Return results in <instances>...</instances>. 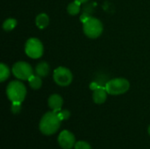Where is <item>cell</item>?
<instances>
[{"label":"cell","mask_w":150,"mask_h":149,"mask_svg":"<svg viewBox=\"0 0 150 149\" xmlns=\"http://www.w3.org/2000/svg\"><path fill=\"white\" fill-rule=\"evenodd\" d=\"M61 121L55 112H48L42 117L40 122V130L43 134L51 135L59 129Z\"/></svg>","instance_id":"cell-1"},{"label":"cell","mask_w":150,"mask_h":149,"mask_svg":"<svg viewBox=\"0 0 150 149\" xmlns=\"http://www.w3.org/2000/svg\"><path fill=\"white\" fill-rule=\"evenodd\" d=\"M6 93L8 98L11 102H20L22 103L26 95L25 86L19 81L11 82L6 89Z\"/></svg>","instance_id":"cell-2"},{"label":"cell","mask_w":150,"mask_h":149,"mask_svg":"<svg viewBox=\"0 0 150 149\" xmlns=\"http://www.w3.org/2000/svg\"><path fill=\"white\" fill-rule=\"evenodd\" d=\"M129 82L125 78H115L108 81L105 84V90L108 94L120 95L129 90Z\"/></svg>","instance_id":"cell-3"},{"label":"cell","mask_w":150,"mask_h":149,"mask_svg":"<svg viewBox=\"0 0 150 149\" xmlns=\"http://www.w3.org/2000/svg\"><path fill=\"white\" fill-rule=\"evenodd\" d=\"M85 35L91 39H96L99 37L103 32V25L101 21L96 18H89L83 25Z\"/></svg>","instance_id":"cell-4"},{"label":"cell","mask_w":150,"mask_h":149,"mask_svg":"<svg viewBox=\"0 0 150 149\" xmlns=\"http://www.w3.org/2000/svg\"><path fill=\"white\" fill-rule=\"evenodd\" d=\"M25 51L29 57L33 59H38L43 54V45L40 40L36 38H31L25 43Z\"/></svg>","instance_id":"cell-5"},{"label":"cell","mask_w":150,"mask_h":149,"mask_svg":"<svg viewBox=\"0 0 150 149\" xmlns=\"http://www.w3.org/2000/svg\"><path fill=\"white\" fill-rule=\"evenodd\" d=\"M12 73L14 76L19 80H28L33 75V68L30 64L25 61H18L12 67Z\"/></svg>","instance_id":"cell-6"},{"label":"cell","mask_w":150,"mask_h":149,"mask_svg":"<svg viewBox=\"0 0 150 149\" xmlns=\"http://www.w3.org/2000/svg\"><path fill=\"white\" fill-rule=\"evenodd\" d=\"M54 80L60 86H68L73 80V76L69 68L59 67L54 71Z\"/></svg>","instance_id":"cell-7"},{"label":"cell","mask_w":150,"mask_h":149,"mask_svg":"<svg viewBox=\"0 0 150 149\" xmlns=\"http://www.w3.org/2000/svg\"><path fill=\"white\" fill-rule=\"evenodd\" d=\"M58 142L59 145L63 149L72 148L73 147H75L76 144L75 136L70 132L64 130L60 133L58 137Z\"/></svg>","instance_id":"cell-8"},{"label":"cell","mask_w":150,"mask_h":149,"mask_svg":"<svg viewBox=\"0 0 150 149\" xmlns=\"http://www.w3.org/2000/svg\"><path fill=\"white\" fill-rule=\"evenodd\" d=\"M63 104V100L61 96L57 94H54L48 98V105L54 112H58L62 109Z\"/></svg>","instance_id":"cell-9"},{"label":"cell","mask_w":150,"mask_h":149,"mask_svg":"<svg viewBox=\"0 0 150 149\" xmlns=\"http://www.w3.org/2000/svg\"><path fill=\"white\" fill-rule=\"evenodd\" d=\"M106 97H107V91L105 90V87H101V88L95 90L92 95L93 101L98 105L105 103L106 100Z\"/></svg>","instance_id":"cell-10"},{"label":"cell","mask_w":150,"mask_h":149,"mask_svg":"<svg viewBox=\"0 0 150 149\" xmlns=\"http://www.w3.org/2000/svg\"><path fill=\"white\" fill-rule=\"evenodd\" d=\"M49 65L45 62V61H42V62H40L36 68H35V73L37 76H40V77H45L48 75L49 73Z\"/></svg>","instance_id":"cell-11"},{"label":"cell","mask_w":150,"mask_h":149,"mask_svg":"<svg viewBox=\"0 0 150 149\" xmlns=\"http://www.w3.org/2000/svg\"><path fill=\"white\" fill-rule=\"evenodd\" d=\"M35 23H36V25L39 28L44 29L49 24V18H48V16L46 13H40V14H39L36 17Z\"/></svg>","instance_id":"cell-12"},{"label":"cell","mask_w":150,"mask_h":149,"mask_svg":"<svg viewBox=\"0 0 150 149\" xmlns=\"http://www.w3.org/2000/svg\"><path fill=\"white\" fill-rule=\"evenodd\" d=\"M28 82H29V84L31 86V88H33V90H38L41 87L42 85V80H41V77L39 76H35V75H33L29 79H28Z\"/></svg>","instance_id":"cell-13"},{"label":"cell","mask_w":150,"mask_h":149,"mask_svg":"<svg viewBox=\"0 0 150 149\" xmlns=\"http://www.w3.org/2000/svg\"><path fill=\"white\" fill-rule=\"evenodd\" d=\"M80 9H81V3L76 1V0H75L74 2L70 3L68 5V8H67L68 12L70 15H76V14H78L79 11H80Z\"/></svg>","instance_id":"cell-14"},{"label":"cell","mask_w":150,"mask_h":149,"mask_svg":"<svg viewBox=\"0 0 150 149\" xmlns=\"http://www.w3.org/2000/svg\"><path fill=\"white\" fill-rule=\"evenodd\" d=\"M10 76V69L9 68L4 64L1 63L0 64V81L4 82Z\"/></svg>","instance_id":"cell-15"},{"label":"cell","mask_w":150,"mask_h":149,"mask_svg":"<svg viewBox=\"0 0 150 149\" xmlns=\"http://www.w3.org/2000/svg\"><path fill=\"white\" fill-rule=\"evenodd\" d=\"M17 25V20L14 18H8L3 24V28L4 31H11Z\"/></svg>","instance_id":"cell-16"},{"label":"cell","mask_w":150,"mask_h":149,"mask_svg":"<svg viewBox=\"0 0 150 149\" xmlns=\"http://www.w3.org/2000/svg\"><path fill=\"white\" fill-rule=\"evenodd\" d=\"M55 112L57 113V115H58V117H59V119L61 120H66L70 116V112L68 110H63V111H61L60 110V111Z\"/></svg>","instance_id":"cell-17"},{"label":"cell","mask_w":150,"mask_h":149,"mask_svg":"<svg viewBox=\"0 0 150 149\" xmlns=\"http://www.w3.org/2000/svg\"><path fill=\"white\" fill-rule=\"evenodd\" d=\"M75 149H91V147L85 141H78L75 144Z\"/></svg>","instance_id":"cell-18"},{"label":"cell","mask_w":150,"mask_h":149,"mask_svg":"<svg viewBox=\"0 0 150 149\" xmlns=\"http://www.w3.org/2000/svg\"><path fill=\"white\" fill-rule=\"evenodd\" d=\"M21 111V103L20 102H12L11 112L14 114H18Z\"/></svg>","instance_id":"cell-19"},{"label":"cell","mask_w":150,"mask_h":149,"mask_svg":"<svg viewBox=\"0 0 150 149\" xmlns=\"http://www.w3.org/2000/svg\"><path fill=\"white\" fill-rule=\"evenodd\" d=\"M89 18H91V17H90V16H87V14L83 13V14L81 16V20H82V21H83V22H85Z\"/></svg>","instance_id":"cell-20"},{"label":"cell","mask_w":150,"mask_h":149,"mask_svg":"<svg viewBox=\"0 0 150 149\" xmlns=\"http://www.w3.org/2000/svg\"><path fill=\"white\" fill-rule=\"evenodd\" d=\"M76 1H78V2H80L81 4H83V3H85V2H87L88 0H76Z\"/></svg>","instance_id":"cell-21"},{"label":"cell","mask_w":150,"mask_h":149,"mask_svg":"<svg viewBox=\"0 0 150 149\" xmlns=\"http://www.w3.org/2000/svg\"><path fill=\"white\" fill-rule=\"evenodd\" d=\"M149 133L150 134V126H149Z\"/></svg>","instance_id":"cell-22"}]
</instances>
